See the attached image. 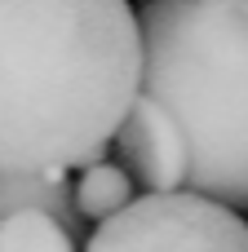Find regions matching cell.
<instances>
[{"mask_svg": "<svg viewBox=\"0 0 248 252\" xmlns=\"http://www.w3.org/2000/svg\"><path fill=\"white\" fill-rule=\"evenodd\" d=\"M138 93L129 0H0V173L106 159Z\"/></svg>", "mask_w": 248, "mask_h": 252, "instance_id": "6da1fadb", "label": "cell"}, {"mask_svg": "<svg viewBox=\"0 0 248 252\" xmlns=\"http://www.w3.org/2000/svg\"><path fill=\"white\" fill-rule=\"evenodd\" d=\"M142 93L186 133L195 195L248 208V0H146Z\"/></svg>", "mask_w": 248, "mask_h": 252, "instance_id": "7a4b0ae2", "label": "cell"}, {"mask_svg": "<svg viewBox=\"0 0 248 252\" xmlns=\"http://www.w3.org/2000/svg\"><path fill=\"white\" fill-rule=\"evenodd\" d=\"M84 252H248V221L195 190L142 195L98 221Z\"/></svg>", "mask_w": 248, "mask_h": 252, "instance_id": "3957f363", "label": "cell"}, {"mask_svg": "<svg viewBox=\"0 0 248 252\" xmlns=\"http://www.w3.org/2000/svg\"><path fill=\"white\" fill-rule=\"evenodd\" d=\"M111 142H115L129 177L138 186H146V195H169V190L186 186V177H191L186 133L173 120V111H164L155 97L138 93V102L129 106V115Z\"/></svg>", "mask_w": 248, "mask_h": 252, "instance_id": "277c9868", "label": "cell"}, {"mask_svg": "<svg viewBox=\"0 0 248 252\" xmlns=\"http://www.w3.org/2000/svg\"><path fill=\"white\" fill-rule=\"evenodd\" d=\"M49 213L58 217L71 235L80 230V213H75V195L67 182V168H40V173H0V217L9 213Z\"/></svg>", "mask_w": 248, "mask_h": 252, "instance_id": "5b68a950", "label": "cell"}, {"mask_svg": "<svg viewBox=\"0 0 248 252\" xmlns=\"http://www.w3.org/2000/svg\"><path fill=\"white\" fill-rule=\"evenodd\" d=\"M71 195H75V213L84 221H111L115 213H124L133 204V177H129V168L98 159V164L80 168V177L71 182Z\"/></svg>", "mask_w": 248, "mask_h": 252, "instance_id": "8992f818", "label": "cell"}, {"mask_svg": "<svg viewBox=\"0 0 248 252\" xmlns=\"http://www.w3.org/2000/svg\"><path fill=\"white\" fill-rule=\"evenodd\" d=\"M0 252H75V235L49 213H9L0 217Z\"/></svg>", "mask_w": 248, "mask_h": 252, "instance_id": "52a82bcc", "label": "cell"}]
</instances>
